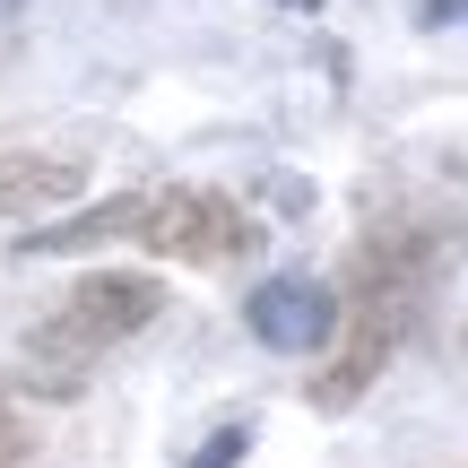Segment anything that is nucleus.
<instances>
[{"label": "nucleus", "instance_id": "1", "mask_svg": "<svg viewBox=\"0 0 468 468\" xmlns=\"http://www.w3.org/2000/svg\"><path fill=\"white\" fill-rule=\"evenodd\" d=\"M434 269H442V243L417 234V226H382V234L356 243L347 295H338V356H330V373H313V390H303L321 417H347V408L382 382V365L399 356V338H408V321H417Z\"/></svg>", "mask_w": 468, "mask_h": 468}, {"label": "nucleus", "instance_id": "2", "mask_svg": "<svg viewBox=\"0 0 468 468\" xmlns=\"http://www.w3.org/2000/svg\"><path fill=\"white\" fill-rule=\"evenodd\" d=\"M156 303H165V286L139 278V269H96V278L69 286V303L52 321H35L27 330V356L44 365L52 390H79V365H96L104 347H122L131 330H148Z\"/></svg>", "mask_w": 468, "mask_h": 468}, {"label": "nucleus", "instance_id": "3", "mask_svg": "<svg viewBox=\"0 0 468 468\" xmlns=\"http://www.w3.org/2000/svg\"><path fill=\"white\" fill-rule=\"evenodd\" d=\"M139 243L165 251V261H200V269H226L261 243V218H243V200L208 183H174V191H148V218H139Z\"/></svg>", "mask_w": 468, "mask_h": 468}, {"label": "nucleus", "instance_id": "4", "mask_svg": "<svg viewBox=\"0 0 468 468\" xmlns=\"http://www.w3.org/2000/svg\"><path fill=\"white\" fill-rule=\"evenodd\" d=\"M243 321H251L261 347L313 356V347H330V330H338V295H330L321 278H269V286H251Z\"/></svg>", "mask_w": 468, "mask_h": 468}, {"label": "nucleus", "instance_id": "5", "mask_svg": "<svg viewBox=\"0 0 468 468\" xmlns=\"http://www.w3.org/2000/svg\"><path fill=\"white\" fill-rule=\"evenodd\" d=\"M87 191V156H52V148H0V218H35Z\"/></svg>", "mask_w": 468, "mask_h": 468}, {"label": "nucleus", "instance_id": "6", "mask_svg": "<svg viewBox=\"0 0 468 468\" xmlns=\"http://www.w3.org/2000/svg\"><path fill=\"white\" fill-rule=\"evenodd\" d=\"M139 218H148V191H122V200H96L87 218H61V226L17 234V251L44 261V251H87V243H113V234H131V243H139Z\"/></svg>", "mask_w": 468, "mask_h": 468}, {"label": "nucleus", "instance_id": "7", "mask_svg": "<svg viewBox=\"0 0 468 468\" xmlns=\"http://www.w3.org/2000/svg\"><path fill=\"white\" fill-rule=\"evenodd\" d=\"M35 452V434H27V417H17V399H9V382H0V468H17Z\"/></svg>", "mask_w": 468, "mask_h": 468}, {"label": "nucleus", "instance_id": "8", "mask_svg": "<svg viewBox=\"0 0 468 468\" xmlns=\"http://www.w3.org/2000/svg\"><path fill=\"white\" fill-rule=\"evenodd\" d=\"M243 442H251L243 425H218V434H208L200 452H191V468H234V460H243Z\"/></svg>", "mask_w": 468, "mask_h": 468}, {"label": "nucleus", "instance_id": "9", "mask_svg": "<svg viewBox=\"0 0 468 468\" xmlns=\"http://www.w3.org/2000/svg\"><path fill=\"white\" fill-rule=\"evenodd\" d=\"M425 27H468V0H425Z\"/></svg>", "mask_w": 468, "mask_h": 468}, {"label": "nucleus", "instance_id": "10", "mask_svg": "<svg viewBox=\"0 0 468 468\" xmlns=\"http://www.w3.org/2000/svg\"><path fill=\"white\" fill-rule=\"evenodd\" d=\"M286 9H321V0H286Z\"/></svg>", "mask_w": 468, "mask_h": 468}]
</instances>
